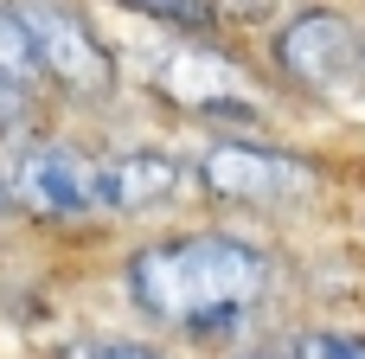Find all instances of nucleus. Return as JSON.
I'll return each mask as SVG.
<instances>
[{
	"instance_id": "nucleus-1",
	"label": "nucleus",
	"mask_w": 365,
	"mask_h": 359,
	"mask_svg": "<svg viewBox=\"0 0 365 359\" xmlns=\"http://www.w3.org/2000/svg\"><path fill=\"white\" fill-rule=\"evenodd\" d=\"M122 283L148 321L212 340L250 321V308L269 289V257L231 231H180V238L141 244L122 263Z\"/></svg>"
},
{
	"instance_id": "nucleus-2",
	"label": "nucleus",
	"mask_w": 365,
	"mask_h": 359,
	"mask_svg": "<svg viewBox=\"0 0 365 359\" xmlns=\"http://www.w3.org/2000/svg\"><path fill=\"white\" fill-rule=\"evenodd\" d=\"M0 173H6L13 212H26L38 225L103 218V161L64 135H19Z\"/></svg>"
},
{
	"instance_id": "nucleus-3",
	"label": "nucleus",
	"mask_w": 365,
	"mask_h": 359,
	"mask_svg": "<svg viewBox=\"0 0 365 359\" xmlns=\"http://www.w3.org/2000/svg\"><path fill=\"white\" fill-rule=\"evenodd\" d=\"M276 71L321 96V103H359L365 96V32L334 6H302L276 32Z\"/></svg>"
},
{
	"instance_id": "nucleus-4",
	"label": "nucleus",
	"mask_w": 365,
	"mask_h": 359,
	"mask_svg": "<svg viewBox=\"0 0 365 359\" xmlns=\"http://www.w3.org/2000/svg\"><path fill=\"white\" fill-rule=\"evenodd\" d=\"M13 6L26 19V32H32L45 90H64V96H83V103L115 90V58L96 39L83 6H71V0H13Z\"/></svg>"
},
{
	"instance_id": "nucleus-5",
	"label": "nucleus",
	"mask_w": 365,
	"mask_h": 359,
	"mask_svg": "<svg viewBox=\"0 0 365 359\" xmlns=\"http://www.w3.org/2000/svg\"><path fill=\"white\" fill-rule=\"evenodd\" d=\"M192 180L212 199H231V206H282V199H302L314 186L302 154L257 148V141H212L192 161Z\"/></svg>"
},
{
	"instance_id": "nucleus-6",
	"label": "nucleus",
	"mask_w": 365,
	"mask_h": 359,
	"mask_svg": "<svg viewBox=\"0 0 365 359\" xmlns=\"http://www.w3.org/2000/svg\"><path fill=\"white\" fill-rule=\"evenodd\" d=\"M192 193V167L173 161V154H154V148H135V154H115L103 161V212L115 218H148V212H167Z\"/></svg>"
},
{
	"instance_id": "nucleus-7",
	"label": "nucleus",
	"mask_w": 365,
	"mask_h": 359,
	"mask_svg": "<svg viewBox=\"0 0 365 359\" xmlns=\"http://www.w3.org/2000/svg\"><path fill=\"white\" fill-rule=\"evenodd\" d=\"M0 77L6 84H19V90H45V71H38V51H32V32H26V19H19V6L13 0H0Z\"/></svg>"
},
{
	"instance_id": "nucleus-8",
	"label": "nucleus",
	"mask_w": 365,
	"mask_h": 359,
	"mask_svg": "<svg viewBox=\"0 0 365 359\" xmlns=\"http://www.w3.org/2000/svg\"><path fill=\"white\" fill-rule=\"evenodd\" d=\"M289 359H365V334H346V328H308V334H295Z\"/></svg>"
},
{
	"instance_id": "nucleus-9",
	"label": "nucleus",
	"mask_w": 365,
	"mask_h": 359,
	"mask_svg": "<svg viewBox=\"0 0 365 359\" xmlns=\"http://www.w3.org/2000/svg\"><path fill=\"white\" fill-rule=\"evenodd\" d=\"M64 359H167V353L148 340H128V334H83L64 347Z\"/></svg>"
},
{
	"instance_id": "nucleus-10",
	"label": "nucleus",
	"mask_w": 365,
	"mask_h": 359,
	"mask_svg": "<svg viewBox=\"0 0 365 359\" xmlns=\"http://www.w3.org/2000/svg\"><path fill=\"white\" fill-rule=\"evenodd\" d=\"M115 6L148 13V19H160V26H186V32H205V26H212V6H205V0H115Z\"/></svg>"
},
{
	"instance_id": "nucleus-11",
	"label": "nucleus",
	"mask_w": 365,
	"mask_h": 359,
	"mask_svg": "<svg viewBox=\"0 0 365 359\" xmlns=\"http://www.w3.org/2000/svg\"><path fill=\"white\" fill-rule=\"evenodd\" d=\"M26 122H32V90H19V84L0 77V141H19Z\"/></svg>"
},
{
	"instance_id": "nucleus-12",
	"label": "nucleus",
	"mask_w": 365,
	"mask_h": 359,
	"mask_svg": "<svg viewBox=\"0 0 365 359\" xmlns=\"http://www.w3.org/2000/svg\"><path fill=\"white\" fill-rule=\"evenodd\" d=\"M13 218V193H6V173H0V225Z\"/></svg>"
},
{
	"instance_id": "nucleus-13",
	"label": "nucleus",
	"mask_w": 365,
	"mask_h": 359,
	"mask_svg": "<svg viewBox=\"0 0 365 359\" xmlns=\"http://www.w3.org/2000/svg\"><path fill=\"white\" fill-rule=\"evenodd\" d=\"M237 359H289V353H237Z\"/></svg>"
}]
</instances>
